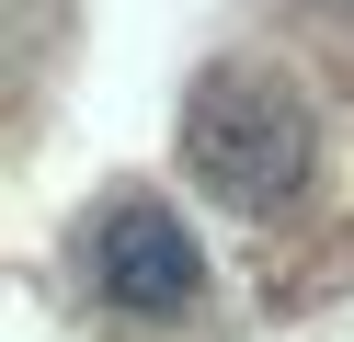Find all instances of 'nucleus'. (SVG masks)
Listing matches in <instances>:
<instances>
[{"mask_svg":"<svg viewBox=\"0 0 354 342\" xmlns=\"http://www.w3.org/2000/svg\"><path fill=\"white\" fill-rule=\"evenodd\" d=\"M183 171L206 182L217 205H240V217H274V205L308 194V171H320V114H308L297 80H274V68H206V80L183 91Z\"/></svg>","mask_w":354,"mask_h":342,"instance_id":"nucleus-1","label":"nucleus"},{"mask_svg":"<svg viewBox=\"0 0 354 342\" xmlns=\"http://www.w3.org/2000/svg\"><path fill=\"white\" fill-rule=\"evenodd\" d=\"M92 285L115 319H149V331H171V319H194V296H206V251H194V228L171 217L160 194H115L92 228Z\"/></svg>","mask_w":354,"mask_h":342,"instance_id":"nucleus-2","label":"nucleus"}]
</instances>
